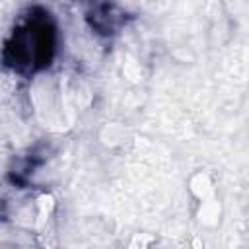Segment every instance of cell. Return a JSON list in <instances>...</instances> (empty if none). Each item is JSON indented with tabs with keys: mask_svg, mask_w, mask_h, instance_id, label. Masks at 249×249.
I'll return each instance as SVG.
<instances>
[{
	"mask_svg": "<svg viewBox=\"0 0 249 249\" xmlns=\"http://www.w3.org/2000/svg\"><path fill=\"white\" fill-rule=\"evenodd\" d=\"M14 53L10 62L18 68H35L49 64L53 54V27L47 18H33L21 29L14 33V41L8 45Z\"/></svg>",
	"mask_w": 249,
	"mask_h": 249,
	"instance_id": "1",
	"label": "cell"
}]
</instances>
